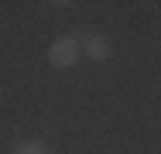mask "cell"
Masks as SVG:
<instances>
[{
  "label": "cell",
  "instance_id": "1",
  "mask_svg": "<svg viewBox=\"0 0 161 154\" xmlns=\"http://www.w3.org/2000/svg\"><path fill=\"white\" fill-rule=\"evenodd\" d=\"M79 58H82V52H79V38H58V41H52V48H48V62H52V69H72Z\"/></svg>",
  "mask_w": 161,
  "mask_h": 154
},
{
  "label": "cell",
  "instance_id": "2",
  "mask_svg": "<svg viewBox=\"0 0 161 154\" xmlns=\"http://www.w3.org/2000/svg\"><path fill=\"white\" fill-rule=\"evenodd\" d=\"M79 52H86V58H89V62H106L110 55H113V45H110L103 34L89 31V34L79 38Z\"/></svg>",
  "mask_w": 161,
  "mask_h": 154
},
{
  "label": "cell",
  "instance_id": "3",
  "mask_svg": "<svg viewBox=\"0 0 161 154\" xmlns=\"http://www.w3.org/2000/svg\"><path fill=\"white\" fill-rule=\"evenodd\" d=\"M10 154H52V147L45 144V140H17Z\"/></svg>",
  "mask_w": 161,
  "mask_h": 154
}]
</instances>
